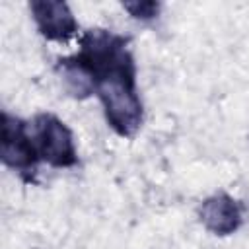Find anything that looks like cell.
Masks as SVG:
<instances>
[{"label":"cell","instance_id":"cell-1","mask_svg":"<svg viewBox=\"0 0 249 249\" xmlns=\"http://www.w3.org/2000/svg\"><path fill=\"white\" fill-rule=\"evenodd\" d=\"M128 43V37L111 29L91 27L78 35V53L60 58L82 72L101 101L107 124L123 138H132L144 123L136 62Z\"/></svg>","mask_w":249,"mask_h":249},{"label":"cell","instance_id":"cell-2","mask_svg":"<svg viewBox=\"0 0 249 249\" xmlns=\"http://www.w3.org/2000/svg\"><path fill=\"white\" fill-rule=\"evenodd\" d=\"M29 132L41 161L58 169L78 165L74 134L62 119L53 113H37L29 123Z\"/></svg>","mask_w":249,"mask_h":249},{"label":"cell","instance_id":"cell-3","mask_svg":"<svg viewBox=\"0 0 249 249\" xmlns=\"http://www.w3.org/2000/svg\"><path fill=\"white\" fill-rule=\"evenodd\" d=\"M0 126H2V134H0L2 163L12 171H16L23 183H37V167L41 160L35 150L29 124L23 119L4 111Z\"/></svg>","mask_w":249,"mask_h":249},{"label":"cell","instance_id":"cell-4","mask_svg":"<svg viewBox=\"0 0 249 249\" xmlns=\"http://www.w3.org/2000/svg\"><path fill=\"white\" fill-rule=\"evenodd\" d=\"M31 18L37 25V31L47 41L66 43L78 35V21L66 2L60 0H31L29 2Z\"/></svg>","mask_w":249,"mask_h":249},{"label":"cell","instance_id":"cell-5","mask_svg":"<svg viewBox=\"0 0 249 249\" xmlns=\"http://www.w3.org/2000/svg\"><path fill=\"white\" fill-rule=\"evenodd\" d=\"M198 220L212 235L226 237L235 233L243 224V208L228 193H214L198 206Z\"/></svg>","mask_w":249,"mask_h":249},{"label":"cell","instance_id":"cell-6","mask_svg":"<svg viewBox=\"0 0 249 249\" xmlns=\"http://www.w3.org/2000/svg\"><path fill=\"white\" fill-rule=\"evenodd\" d=\"M123 8L134 19L150 21V19L158 18V14L161 10V4L160 2H154V0H134V2H123Z\"/></svg>","mask_w":249,"mask_h":249}]
</instances>
